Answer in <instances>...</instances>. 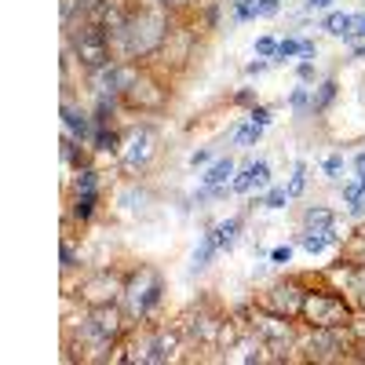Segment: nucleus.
<instances>
[{"label": "nucleus", "mask_w": 365, "mask_h": 365, "mask_svg": "<svg viewBox=\"0 0 365 365\" xmlns=\"http://www.w3.org/2000/svg\"><path fill=\"white\" fill-rule=\"evenodd\" d=\"M237 227H241V219H227V223H219V227H215L212 234H205L201 248L193 252V270H201V267H205V263L212 259L215 252H223V248H230V245H234Z\"/></svg>", "instance_id": "f257e3e1"}, {"label": "nucleus", "mask_w": 365, "mask_h": 365, "mask_svg": "<svg viewBox=\"0 0 365 365\" xmlns=\"http://www.w3.org/2000/svg\"><path fill=\"white\" fill-rule=\"evenodd\" d=\"M267 179H270V168H267V161H259V165H248L245 172L234 179V190L245 193V190H252V186H263Z\"/></svg>", "instance_id": "f03ea898"}, {"label": "nucleus", "mask_w": 365, "mask_h": 365, "mask_svg": "<svg viewBox=\"0 0 365 365\" xmlns=\"http://www.w3.org/2000/svg\"><path fill=\"white\" fill-rule=\"evenodd\" d=\"M230 172H234V165H230V157H223V161H215V165L208 168L205 183H208V186H215V183H223V179H227Z\"/></svg>", "instance_id": "7ed1b4c3"}, {"label": "nucleus", "mask_w": 365, "mask_h": 365, "mask_svg": "<svg viewBox=\"0 0 365 365\" xmlns=\"http://www.w3.org/2000/svg\"><path fill=\"white\" fill-rule=\"evenodd\" d=\"M351 26H354V15H329V22H325V29L336 33V37L351 33Z\"/></svg>", "instance_id": "20e7f679"}, {"label": "nucleus", "mask_w": 365, "mask_h": 365, "mask_svg": "<svg viewBox=\"0 0 365 365\" xmlns=\"http://www.w3.org/2000/svg\"><path fill=\"white\" fill-rule=\"evenodd\" d=\"M300 51H307V55H310L314 48H310L307 41H281V44H278V55H281V59H289V55H300Z\"/></svg>", "instance_id": "39448f33"}, {"label": "nucleus", "mask_w": 365, "mask_h": 365, "mask_svg": "<svg viewBox=\"0 0 365 365\" xmlns=\"http://www.w3.org/2000/svg\"><path fill=\"white\" fill-rule=\"evenodd\" d=\"M329 241H336V234H325V237H307V241H303V248H307V252H322V248L329 245Z\"/></svg>", "instance_id": "423d86ee"}, {"label": "nucleus", "mask_w": 365, "mask_h": 365, "mask_svg": "<svg viewBox=\"0 0 365 365\" xmlns=\"http://www.w3.org/2000/svg\"><path fill=\"white\" fill-rule=\"evenodd\" d=\"M259 131H263V124H248V128H241L237 131V143H252V139H259Z\"/></svg>", "instance_id": "0eeeda50"}, {"label": "nucleus", "mask_w": 365, "mask_h": 365, "mask_svg": "<svg viewBox=\"0 0 365 365\" xmlns=\"http://www.w3.org/2000/svg\"><path fill=\"white\" fill-rule=\"evenodd\" d=\"M303 175H307V165H303V161H300V165H296V179H292L289 193H300V190H303Z\"/></svg>", "instance_id": "6e6552de"}, {"label": "nucleus", "mask_w": 365, "mask_h": 365, "mask_svg": "<svg viewBox=\"0 0 365 365\" xmlns=\"http://www.w3.org/2000/svg\"><path fill=\"white\" fill-rule=\"evenodd\" d=\"M281 205H285V190L278 186V190H270V193H267V208H281Z\"/></svg>", "instance_id": "1a4fd4ad"}, {"label": "nucleus", "mask_w": 365, "mask_h": 365, "mask_svg": "<svg viewBox=\"0 0 365 365\" xmlns=\"http://www.w3.org/2000/svg\"><path fill=\"white\" fill-rule=\"evenodd\" d=\"M289 256H292V248L281 245V248H274V252H270V259H274V263H289Z\"/></svg>", "instance_id": "9d476101"}, {"label": "nucleus", "mask_w": 365, "mask_h": 365, "mask_svg": "<svg viewBox=\"0 0 365 365\" xmlns=\"http://www.w3.org/2000/svg\"><path fill=\"white\" fill-rule=\"evenodd\" d=\"M252 121L267 128V124H270V110H263V106H259V110H252Z\"/></svg>", "instance_id": "9b49d317"}, {"label": "nucleus", "mask_w": 365, "mask_h": 365, "mask_svg": "<svg viewBox=\"0 0 365 365\" xmlns=\"http://www.w3.org/2000/svg\"><path fill=\"white\" fill-rule=\"evenodd\" d=\"M256 51H263V55H270V51H278V44L270 41V37H263V41L256 44Z\"/></svg>", "instance_id": "f8f14e48"}, {"label": "nucleus", "mask_w": 365, "mask_h": 365, "mask_svg": "<svg viewBox=\"0 0 365 365\" xmlns=\"http://www.w3.org/2000/svg\"><path fill=\"white\" fill-rule=\"evenodd\" d=\"M340 168H344V161H340V157H329V161H325V172H329V175H336Z\"/></svg>", "instance_id": "ddd939ff"}, {"label": "nucleus", "mask_w": 365, "mask_h": 365, "mask_svg": "<svg viewBox=\"0 0 365 365\" xmlns=\"http://www.w3.org/2000/svg\"><path fill=\"white\" fill-rule=\"evenodd\" d=\"M292 106H307V88H296V91H292Z\"/></svg>", "instance_id": "4468645a"}, {"label": "nucleus", "mask_w": 365, "mask_h": 365, "mask_svg": "<svg viewBox=\"0 0 365 365\" xmlns=\"http://www.w3.org/2000/svg\"><path fill=\"white\" fill-rule=\"evenodd\" d=\"M351 33H358V37H365V15H358V19H354V29Z\"/></svg>", "instance_id": "2eb2a0df"}, {"label": "nucleus", "mask_w": 365, "mask_h": 365, "mask_svg": "<svg viewBox=\"0 0 365 365\" xmlns=\"http://www.w3.org/2000/svg\"><path fill=\"white\" fill-rule=\"evenodd\" d=\"M66 121H69V128H73V131H84V121H77L73 113H66Z\"/></svg>", "instance_id": "dca6fc26"}, {"label": "nucleus", "mask_w": 365, "mask_h": 365, "mask_svg": "<svg viewBox=\"0 0 365 365\" xmlns=\"http://www.w3.org/2000/svg\"><path fill=\"white\" fill-rule=\"evenodd\" d=\"M332 0H307V7H329Z\"/></svg>", "instance_id": "f3484780"}, {"label": "nucleus", "mask_w": 365, "mask_h": 365, "mask_svg": "<svg viewBox=\"0 0 365 365\" xmlns=\"http://www.w3.org/2000/svg\"><path fill=\"white\" fill-rule=\"evenodd\" d=\"M358 168H365V153H362V157H358Z\"/></svg>", "instance_id": "a211bd4d"}, {"label": "nucleus", "mask_w": 365, "mask_h": 365, "mask_svg": "<svg viewBox=\"0 0 365 365\" xmlns=\"http://www.w3.org/2000/svg\"><path fill=\"white\" fill-rule=\"evenodd\" d=\"M358 55H362V59H365V48H358Z\"/></svg>", "instance_id": "6ab92c4d"}, {"label": "nucleus", "mask_w": 365, "mask_h": 365, "mask_svg": "<svg viewBox=\"0 0 365 365\" xmlns=\"http://www.w3.org/2000/svg\"><path fill=\"white\" fill-rule=\"evenodd\" d=\"M362 193H365V179H362Z\"/></svg>", "instance_id": "aec40b11"}]
</instances>
